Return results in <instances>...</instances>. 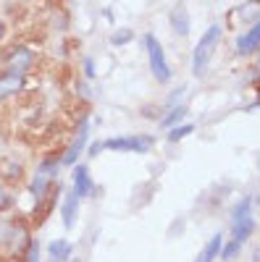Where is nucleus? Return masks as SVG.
Masks as SVG:
<instances>
[{"label":"nucleus","mask_w":260,"mask_h":262,"mask_svg":"<svg viewBox=\"0 0 260 262\" xmlns=\"http://www.w3.org/2000/svg\"><path fill=\"white\" fill-rule=\"evenodd\" d=\"M224 39V27L221 24H210L205 29V34L200 37V42L194 45L192 50V76L194 79H203L208 66H210V58L215 53V48H218V42Z\"/></svg>","instance_id":"f257e3e1"},{"label":"nucleus","mask_w":260,"mask_h":262,"mask_svg":"<svg viewBox=\"0 0 260 262\" xmlns=\"http://www.w3.org/2000/svg\"><path fill=\"white\" fill-rule=\"evenodd\" d=\"M142 42H145L147 63H150V71H153L155 81H158V84H168L173 74H171V66H168V60H166V50H163V45H161V39H158L153 32H147V34L142 37Z\"/></svg>","instance_id":"f03ea898"},{"label":"nucleus","mask_w":260,"mask_h":262,"mask_svg":"<svg viewBox=\"0 0 260 262\" xmlns=\"http://www.w3.org/2000/svg\"><path fill=\"white\" fill-rule=\"evenodd\" d=\"M3 69L6 71H13V74H21V76H27L34 66H37V53L24 45V42H18V45H8L6 53H3Z\"/></svg>","instance_id":"7ed1b4c3"},{"label":"nucleus","mask_w":260,"mask_h":262,"mask_svg":"<svg viewBox=\"0 0 260 262\" xmlns=\"http://www.w3.org/2000/svg\"><path fill=\"white\" fill-rule=\"evenodd\" d=\"M103 147L111 152H137V155H145L155 147V137L153 134H129V137H111L103 139Z\"/></svg>","instance_id":"20e7f679"},{"label":"nucleus","mask_w":260,"mask_h":262,"mask_svg":"<svg viewBox=\"0 0 260 262\" xmlns=\"http://www.w3.org/2000/svg\"><path fill=\"white\" fill-rule=\"evenodd\" d=\"M27 90V76L0 69V102H8Z\"/></svg>","instance_id":"39448f33"},{"label":"nucleus","mask_w":260,"mask_h":262,"mask_svg":"<svg viewBox=\"0 0 260 262\" xmlns=\"http://www.w3.org/2000/svg\"><path fill=\"white\" fill-rule=\"evenodd\" d=\"M71 184H74V194L79 196V200H87V196L95 194V181H92V173H90V165L84 163H76L74 170H71Z\"/></svg>","instance_id":"423d86ee"},{"label":"nucleus","mask_w":260,"mask_h":262,"mask_svg":"<svg viewBox=\"0 0 260 262\" xmlns=\"http://www.w3.org/2000/svg\"><path fill=\"white\" fill-rule=\"evenodd\" d=\"M257 48H260V24L255 21V24L247 27V32L236 34V39H234V50H236V55L250 58V55L257 53Z\"/></svg>","instance_id":"0eeeda50"},{"label":"nucleus","mask_w":260,"mask_h":262,"mask_svg":"<svg viewBox=\"0 0 260 262\" xmlns=\"http://www.w3.org/2000/svg\"><path fill=\"white\" fill-rule=\"evenodd\" d=\"M79 205H82V200H79L74 191L63 194V202H61V223H63V228H74V226H76Z\"/></svg>","instance_id":"6e6552de"},{"label":"nucleus","mask_w":260,"mask_h":262,"mask_svg":"<svg viewBox=\"0 0 260 262\" xmlns=\"http://www.w3.org/2000/svg\"><path fill=\"white\" fill-rule=\"evenodd\" d=\"M184 118H187V105H173V107H166V111L158 116V126L163 131H168L173 126L184 123Z\"/></svg>","instance_id":"1a4fd4ad"},{"label":"nucleus","mask_w":260,"mask_h":262,"mask_svg":"<svg viewBox=\"0 0 260 262\" xmlns=\"http://www.w3.org/2000/svg\"><path fill=\"white\" fill-rule=\"evenodd\" d=\"M48 257L55 259V262H69L74 257V244L69 238H53L48 244Z\"/></svg>","instance_id":"9d476101"},{"label":"nucleus","mask_w":260,"mask_h":262,"mask_svg":"<svg viewBox=\"0 0 260 262\" xmlns=\"http://www.w3.org/2000/svg\"><path fill=\"white\" fill-rule=\"evenodd\" d=\"M171 27H173V32H176L179 37H189L192 24H189V13H187V6L184 3L173 6V11H171Z\"/></svg>","instance_id":"9b49d317"},{"label":"nucleus","mask_w":260,"mask_h":262,"mask_svg":"<svg viewBox=\"0 0 260 262\" xmlns=\"http://www.w3.org/2000/svg\"><path fill=\"white\" fill-rule=\"evenodd\" d=\"M24 179V165H21V160H0V181L3 184H16Z\"/></svg>","instance_id":"f8f14e48"},{"label":"nucleus","mask_w":260,"mask_h":262,"mask_svg":"<svg viewBox=\"0 0 260 262\" xmlns=\"http://www.w3.org/2000/svg\"><path fill=\"white\" fill-rule=\"evenodd\" d=\"M221 247H224V233H213L208 238V244L203 247L197 262H215V259H218V254H221Z\"/></svg>","instance_id":"ddd939ff"},{"label":"nucleus","mask_w":260,"mask_h":262,"mask_svg":"<svg viewBox=\"0 0 260 262\" xmlns=\"http://www.w3.org/2000/svg\"><path fill=\"white\" fill-rule=\"evenodd\" d=\"M255 233V217H242V221L231 223V238H239V242H247V238Z\"/></svg>","instance_id":"4468645a"},{"label":"nucleus","mask_w":260,"mask_h":262,"mask_svg":"<svg viewBox=\"0 0 260 262\" xmlns=\"http://www.w3.org/2000/svg\"><path fill=\"white\" fill-rule=\"evenodd\" d=\"M242 249H245V242H239V238H224V247H221V254H218V259L221 262H234L236 257L242 254Z\"/></svg>","instance_id":"2eb2a0df"},{"label":"nucleus","mask_w":260,"mask_h":262,"mask_svg":"<svg viewBox=\"0 0 260 262\" xmlns=\"http://www.w3.org/2000/svg\"><path fill=\"white\" fill-rule=\"evenodd\" d=\"M37 173H39V176H45V179H58V173H61V158L50 155L45 160H39Z\"/></svg>","instance_id":"dca6fc26"},{"label":"nucleus","mask_w":260,"mask_h":262,"mask_svg":"<svg viewBox=\"0 0 260 262\" xmlns=\"http://www.w3.org/2000/svg\"><path fill=\"white\" fill-rule=\"evenodd\" d=\"M189 134H194V123H179V126H173L166 131V139L171 144H179L182 139H187Z\"/></svg>","instance_id":"f3484780"},{"label":"nucleus","mask_w":260,"mask_h":262,"mask_svg":"<svg viewBox=\"0 0 260 262\" xmlns=\"http://www.w3.org/2000/svg\"><path fill=\"white\" fill-rule=\"evenodd\" d=\"M250 215H252V196L245 194L242 200L234 205V210H231V223L234 221H242V217H250Z\"/></svg>","instance_id":"a211bd4d"},{"label":"nucleus","mask_w":260,"mask_h":262,"mask_svg":"<svg viewBox=\"0 0 260 262\" xmlns=\"http://www.w3.org/2000/svg\"><path fill=\"white\" fill-rule=\"evenodd\" d=\"M13 205H16V196H13V191L8 189V184L0 181V215L11 212V210H13Z\"/></svg>","instance_id":"6ab92c4d"},{"label":"nucleus","mask_w":260,"mask_h":262,"mask_svg":"<svg viewBox=\"0 0 260 262\" xmlns=\"http://www.w3.org/2000/svg\"><path fill=\"white\" fill-rule=\"evenodd\" d=\"M132 39H134V29L121 27V29H116V32L111 34V45H116V48H124V45H129Z\"/></svg>","instance_id":"aec40b11"},{"label":"nucleus","mask_w":260,"mask_h":262,"mask_svg":"<svg viewBox=\"0 0 260 262\" xmlns=\"http://www.w3.org/2000/svg\"><path fill=\"white\" fill-rule=\"evenodd\" d=\"M21 254H24V262H42V249H39V242H37V238H29Z\"/></svg>","instance_id":"412c9836"},{"label":"nucleus","mask_w":260,"mask_h":262,"mask_svg":"<svg viewBox=\"0 0 260 262\" xmlns=\"http://www.w3.org/2000/svg\"><path fill=\"white\" fill-rule=\"evenodd\" d=\"M184 95H187V86L182 84V86H176L168 97H166V102H163V111L166 107H173V105H182V100H184Z\"/></svg>","instance_id":"4be33fe9"},{"label":"nucleus","mask_w":260,"mask_h":262,"mask_svg":"<svg viewBox=\"0 0 260 262\" xmlns=\"http://www.w3.org/2000/svg\"><path fill=\"white\" fill-rule=\"evenodd\" d=\"M82 71H84V76H87V79H95V76H97V71H95V60H92L90 55H87V58L82 60Z\"/></svg>","instance_id":"5701e85b"},{"label":"nucleus","mask_w":260,"mask_h":262,"mask_svg":"<svg viewBox=\"0 0 260 262\" xmlns=\"http://www.w3.org/2000/svg\"><path fill=\"white\" fill-rule=\"evenodd\" d=\"M84 149H87V155H90V158H97L100 152H105V147H103V142H100V139L90 142V147H84Z\"/></svg>","instance_id":"b1692460"},{"label":"nucleus","mask_w":260,"mask_h":262,"mask_svg":"<svg viewBox=\"0 0 260 262\" xmlns=\"http://www.w3.org/2000/svg\"><path fill=\"white\" fill-rule=\"evenodd\" d=\"M6 34H8V27H6V21H3V18H0V42H3V39H6Z\"/></svg>","instance_id":"393cba45"},{"label":"nucleus","mask_w":260,"mask_h":262,"mask_svg":"<svg viewBox=\"0 0 260 262\" xmlns=\"http://www.w3.org/2000/svg\"><path fill=\"white\" fill-rule=\"evenodd\" d=\"M252 262H260V254H257V249L252 252Z\"/></svg>","instance_id":"a878e982"},{"label":"nucleus","mask_w":260,"mask_h":262,"mask_svg":"<svg viewBox=\"0 0 260 262\" xmlns=\"http://www.w3.org/2000/svg\"><path fill=\"white\" fill-rule=\"evenodd\" d=\"M69 262H82V259H79V257H71V259H69Z\"/></svg>","instance_id":"bb28decb"},{"label":"nucleus","mask_w":260,"mask_h":262,"mask_svg":"<svg viewBox=\"0 0 260 262\" xmlns=\"http://www.w3.org/2000/svg\"><path fill=\"white\" fill-rule=\"evenodd\" d=\"M45 262H55V259H50V257H48V259H45Z\"/></svg>","instance_id":"cd10ccee"}]
</instances>
